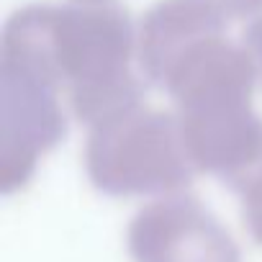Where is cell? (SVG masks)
<instances>
[{
    "instance_id": "obj_1",
    "label": "cell",
    "mask_w": 262,
    "mask_h": 262,
    "mask_svg": "<svg viewBox=\"0 0 262 262\" xmlns=\"http://www.w3.org/2000/svg\"><path fill=\"white\" fill-rule=\"evenodd\" d=\"M134 59L137 26L116 0L26 6L0 39V67L54 88L85 126L144 100Z\"/></svg>"
},
{
    "instance_id": "obj_2",
    "label": "cell",
    "mask_w": 262,
    "mask_h": 262,
    "mask_svg": "<svg viewBox=\"0 0 262 262\" xmlns=\"http://www.w3.org/2000/svg\"><path fill=\"white\" fill-rule=\"evenodd\" d=\"M88 128L85 170L105 195L160 198L185 190L195 175L175 113L137 100Z\"/></svg>"
},
{
    "instance_id": "obj_3",
    "label": "cell",
    "mask_w": 262,
    "mask_h": 262,
    "mask_svg": "<svg viewBox=\"0 0 262 262\" xmlns=\"http://www.w3.org/2000/svg\"><path fill=\"white\" fill-rule=\"evenodd\" d=\"M67 134L62 95L13 70L0 67V190H24L44 155Z\"/></svg>"
},
{
    "instance_id": "obj_4",
    "label": "cell",
    "mask_w": 262,
    "mask_h": 262,
    "mask_svg": "<svg viewBox=\"0 0 262 262\" xmlns=\"http://www.w3.org/2000/svg\"><path fill=\"white\" fill-rule=\"evenodd\" d=\"M134 262H242L226 226L185 190L147 203L126 229Z\"/></svg>"
},
{
    "instance_id": "obj_5",
    "label": "cell",
    "mask_w": 262,
    "mask_h": 262,
    "mask_svg": "<svg viewBox=\"0 0 262 262\" xmlns=\"http://www.w3.org/2000/svg\"><path fill=\"white\" fill-rule=\"evenodd\" d=\"M185 152L195 172L231 185L262 160V118L252 103H226L175 111Z\"/></svg>"
},
{
    "instance_id": "obj_6",
    "label": "cell",
    "mask_w": 262,
    "mask_h": 262,
    "mask_svg": "<svg viewBox=\"0 0 262 262\" xmlns=\"http://www.w3.org/2000/svg\"><path fill=\"white\" fill-rule=\"evenodd\" d=\"M224 26L226 18L201 0H160L137 26V62L142 75L157 85L165 67L190 41Z\"/></svg>"
},
{
    "instance_id": "obj_7",
    "label": "cell",
    "mask_w": 262,
    "mask_h": 262,
    "mask_svg": "<svg viewBox=\"0 0 262 262\" xmlns=\"http://www.w3.org/2000/svg\"><path fill=\"white\" fill-rule=\"evenodd\" d=\"M242 203V221L249 231V236L262 247V160L234 183Z\"/></svg>"
},
{
    "instance_id": "obj_8",
    "label": "cell",
    "mask_w": 262,
    "mask_h": 262,
    "mask_svg": "<svg viewBox=\"0 0 262 262\" xmlns=\"http://www.w3.org/2000/svg\"><path fill=\"white\" fill-rule=\"evenodd\" d=\"M208 8H213L226 21H242V18H259L262 16V0H201Z\"/></svg>"
},
{
    "instance_id": "obj_9",
    "label": "cell",
    "mask_w": 262,
    "mask_h": 262,
    "mask_svg": "<svg viewBox=\"0 0 262 262\" xmlns=\"http://www.w3.org/2000/svg\"><path fill=\"white\" fill-rule=\"evenodd\" d=\"M244 44L249 47L254 62H257V70H259V77H262V16L254 18L244 34Z\"/></svg>"
}]
</instances>
